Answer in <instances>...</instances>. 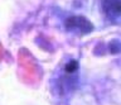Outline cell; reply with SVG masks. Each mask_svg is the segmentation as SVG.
I'll list each match as a JSON object with an SVG mask.
<instances>
[{"label": "cell", "instance_id": "4", "mask_svg": "<svg viewBox=\"0 0 121 105\" xmlns=\"http://www.w3.org/2000/svg\"><path fill=\"white\" fill-rule=\"evenodd\" d=\"M0 59H1V48H0Z\"/></svg>", "mask_w": 121, "mask_h": 105}, {"label": "cell", "instance_id": "2", "mask_svg": "<svg viewBox=\"0 0 121 105\" xmlns=\"http://www.w3.org/2000/svg\"><path fill=\"white\" fill-rule=\"evenodd\" d=\"M64 27L68 32L76 33V34H87V33L92 32V23H90L85 17H79V15H73L67 18L64 22Z\"/></svg>", "mask_w": 121, "mask_h": 105}, {"label": "cell", "instance_id": "1", "mask_svg": "<svg viewBox=\"0 0 121 105\" xmlns=\"http://www.w3.org/2000/svg\"><path fill=\"white\" fill-rule=\"evenodd\" d=\"M79 63L77 59L68 57L59 63L52 78V90L57 96H66L73 91L78 84Z\"/></svg>", "mask_w": 121, "mask_h": 105}, {"label": "cell", "instance_id": "3", "mask_svg": "<svg viewBox=\"0 0 121 105\" xmlns=\"http://www.w3.org/2000/svg\"><path fill=\"white\" fill-rule=\"evenodd\" d=\"M100 6H101V12L104 14V17L107 19L110 23L119 25L120 23V4L121 0H100Z\"/></svg>", "mask_w": 121, "mask_h": 105}]
</instances>
